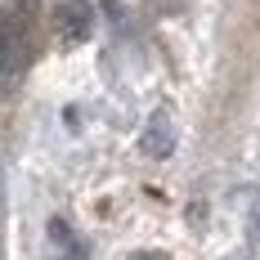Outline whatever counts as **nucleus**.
<instances>
[{
  "label": "nucleus",
  "instance_id": "obj_1",
  "mask_svg": "<svg viewBox=\"0 0 260 260\" xmlns=\"http://www.w3.org/2000/svg\"><path fill=\"white\" fill-rule=\"evenodd\" d=\"M54 27H58V36H63L68 45H81V41L90 36V27H94L90 0H58V5H54Z\"/></svg>",
  "mask_w": 260,
  "mask_h": 260
},
{
  "label": "nucleus",
  "instance_id": "obj_2",
  "mask_svg": "<svg viewBox=\"0 0 260 260\" xmlns=\"http://www.w3.org/2000/svg\"><path fill=\"white\" fill-rule=\"evenodd\" d=\"M139 148L148 157H171L175 153V126H171L166 112H153V117H148V126L139 135Z\"/></svg>",
  "mask_w": 260,
  "mask_h": 260
},
{
  "label": "nucleus",
  "instance_id": "obj_3",
  "mask_svg": "<svg viewBox=\"0 0 260 260\" xmlns=\"http://www.w3.org/2000/svg\"><path fill=\"white\" fill-rule=\"evenodd\" d=\"M50 238H54V247H58L68 260H85V242L68 229V220H50Z\"/></svg>",
  "mask_w": 260,
  "mask_h": 260
},
{
  "label": "nucleus",
  "instance_id": "obj_4",
  "mask_svg": "<svg viewBox=\"0 0 260 260\" xmlns=\"http://www.w3.org/2000/svg\"><path fill=\"white\" fill-rule=\"evenodd\" d=\"M9 77H14V36H9L5 23H0V90L9 85Z\"/></svg>",
  "mask_w": 260,
  "mask_h": 260
},
{
  "label": "nucleus",
  "instance_id": "obj_5",
  "mask_svg": "<svg viewBox=\"0 0 260 260\" xmlns=\"http://www.w3.org/2000/svg\"><path fill=\"white\" fill-rule=\"evenodd\" d=\"M130 260H161V256H148V251H139V256H130Z\"/></svg>",
  "mask_w": 260,
  "mask_h": 260
},
{
  "label": "nucleus",
  "instance_id": "obj_6",
  "mask_svg": "<svg viewBox=\"0 0 260 260\" xmlns=\"http://www.w3.org/2000/svg\"><path fill=\"white\" fill-rule=\"evenodd\" d=\"M256 242H260V215H256Z\"/></svg>",
  "mask_w": 260,
  "mask_h": 260
}]
</instances>
